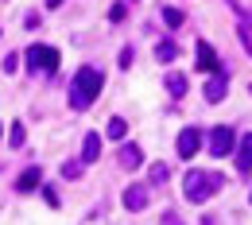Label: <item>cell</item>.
<instances>
[{"label":"cell","mask_w":252,"mask_h":225,"mask_svg":"<svg viewBox=\"0 0 252 225\" xmlns=\"http://www.w3.org/2000/svg\"><path fill=\"white\" fill-rule=\"evenodd\" d=\"M101 86H105V74L97 70V66H82L78 74H74V82H70V109H90L97 97H101Z\"/></svg>","instance_id":"1"},{"label":"cell","mask_w":252,"mask_h":225,"mask_svg":"<svg viewBox=\"0 0 252 225\" xmlns=\"http://www.w3.org/2000/svg\"><path fill=\"white\" fill-rule=\"evenodd\" d=\"M221 175H210V171H187V179H183V191H187L190 202H206L210 194L221 191Z\"/></svg>","instance_id":"2"},{"label":"cell","mask_w":252,"mask_h":225,"mask_svg":"<svg viewBox=\"0 0 252 225\" xmlns=\"http://www.w3.org/2000/svg\"><path fill=\"white\" fill-rule=\"evenodd\" d=\"M59 66H63V55H59V47H47V43H35V47H28V70L55 74Z\"/></svg>","instance_id":"3"},{"label":"cell","mask_w":252,"mask_h":225,"mask_svg":"<svg viewBox=\"0 0 252 225\" xmlns=\"http://www.w3.org/2000/svg\"><path fill=\"white\" fill-rule=\"evenodd\" d=\"M206 144H210V156L214 160H225V156H233V148H237V132L229 129V125H221L206 136Z\"/></svg>","instance_id":"4"},{"label":"cell","mask_w":252,"mask_h":225,"mask_svg":"<svg viewBox=\"0 0 252 225\" xmlns=\"http://www.w3.org/2000/svg\"><path fill=\"white\" fill-rule=\"evenodd\" d=\"M233 156H237V171H241V175L249 179V175H252V132H245V136L237 140Z\"/></svg>","instance_id":"5"},{"label":"cell","mask_w":252,"mask_h":225,"mask_svg":"<svg viewBox=\"0 0 252 225\" xmlns=\"http://www.w3.org/2000/svg\"><path fill=\"white\" fill-rule=\"evenodd\" d=\"M175 148H179L183 160L198 156V148H202V132H198V129H183V132H179V140H175Z\"/></svg>","instance_id":"6"},{"label":"cell","mask_w":252,"mask_h":225,"mask_svg":"<svg viewBox=\"0 0 252 225\" xmlns=\"http://www.w3.org/2000/svg\"><path fill=\"white\" fill-rule=\"evenodd\" d=\"M125 206L132 210V214H140L144 206H148V183H132L125 191Z\"/></svg>","instance_id":"7"},{"label":"cell","mask_w":252,"mask_h":225,"mask_svg":"<svg viewBox=\"0 0 252 225\" xmlns=\"http://www.w3.org/2000/svg\"><path fill=\"white\" fill-rule=\"evenodd\" d=\"M140 163H144V148H140V144H132V140L121 144V171H136Z\"/></svg>","instance_id":"8"},{"label":"cell","mask_w":252,"mask_h":225,"mask_svg":"<svg viewBox=\"0 0 252 225\" xmlns=\"http://www.w3.org/2000/svg\"><path fill=\"white\" fill-rule=\"evenodd\" d=\"M225 94H229V82H225V74H218V78H210V82H206V101H210V105L225 101Z\"/></svg>","instance_id":"9"},{"label":"cell","mask_w":252,"mask_h":225,"mask_svg":"<svg viewBox=\"0 0 252 225\" xmlns=\"http://www.w3.org/2000/svg\"><path fill=\"white\" fill-rule=\"evenodd\" d=\"M198 70H206V74L218 70V51H214L206 39H198Z\"/></svg>","instance_id":"10"},{"label":"cell","mask_w":252,"mask_h":225,"mask_svg":"<svg viewBox=\"0 0 252 225\" xmlns=\"http://www.w3.org/2000/svg\"><path fill=\"white\" fill-rule=\"evenodd\" d=\"M39 179H43V171H39V167L20 171V179H16V191H20V194H32L35 187H39Z\"/></svg>","instance_id":"11"},{"label":"cell","mask_w":252,"mask_h":225,"mask_svg":"<svg viewBox=\"0 0 252 225\" xmlns=\"http://www.w3.org/2000/svg\"><path fill=\"white\" fill-rule=\"evenodd\" d=\"M97 156H101V136L90 132V136L82 140V160H78V163H97Z\"/></svg>","instance_id":"12"},{"label":"cell","mask_w":252,"mask_h":225,"mask_svg":"<svg viewBox=\"0 0 252 225\" xmlns=\"http://www.w3.org/2000/svg\"><path fill=\"white\" fill-rule=\"evenodd\" d=\"M187 90H190L187 74H179V70H171V74H167V94H171V97H187Z\"/></svg>","instance_id":"13"},{"label":"cell","mask_w":252,"mask_h":225,"mask_svg":"<svg viewBox=\"0 0 252 225\" xmlns=\"http://www.w3.org/2000/svg\"><path fill=\"white\" fill-rule=\"evenodd\" d=\"M156 59L159 63H175V59H179V47H175L171 39H159L156 43Z\"/></svg>","instance_id":"14"},{"label":"cell","mask_w":252,"mask_h":225,"mask_svg":"<svg viewBox=\"0 0 252 225\" xmlns=\"http://www.w3.org/2000/svg\"><path fill=\"white\" fill-rule=\"evenodd\" d=\"M167 175H171V171H167V163H152V175H148V187H163V183H167Z\"/></svg>","instance_id":"15"},{"label":"cell","mask_w":252,"mask_h":225,"mask_svg":"<svg viewBox=\"0 0 252 225\" xmlns=\"http://www.w3.org/2000/svg\"><path fill=\"white\" fill-rule=\"evenodd\" d=\"M163 24H167L171 32H179V28H183V12H179V8H163Z\"/></svg>","instance_id":"16"},{"label":"cell","mask_w":252,"mask_h":225,"mask_svg":"<svg viewBox=\"0 0 252 225\" xmlns=\"http://www.w3.org/2000/svg\"><path fill=\"white\" fill-rule=\"evenodd\" d=\"M125 132H128V121H121V117L109 121V136H113V140H125Z\"/></svg>","instance_id":"17"},{"label":"cell","mask_w":252,"mask_h":225,"mask_svg":"<svg viewBox=\"0 0 252 225\" xmlns=\"http://www.w3.org/2000/svg\"><path fill=\"white\" fill-rule=\"evenodd\" d=\"M12 148H24V140H28V132H24V125H12Z\"/></svg>","instance_id":"18"},{"label":"cell","mask_w":252,"mask_h":225,"mask_svg":"<svg viewBox=\"0 0 252 225\" xmlns=\"http://www.w3.org/2000/svg\"><path fill=\"white\" fill-rule=\"evenodd\" d=\"M63 175H66V179H78V175H82V163H74V160L63 163Z\"/></svg>","instance_id":"19"},{"label":"cell","mask_w":252,"mask_h":225,"mask_svg":"<svg viewBox=\"0 0 252 225\" xmlns=\"http://www.w3.org/2000/svg\"><path fill=\"white\" fill-rule=\"evenodd\" d=\"M109 20H125V4H113L109 8Z\"/></svg>","instance_id":"20"},{"label":"cell","mask_w":252,"mask_h":225,"mask_svg":"<svg viewBox=\"0 0 252 225\" xmlns=\"http://www.w3.org/2000/svg\"><path fill=\"white\" fill-rule=\"evenodd\" d=\"M16 66H20V55H8V59H4V70H8V74H12Z\"/></svg>","instance_id":"21"},{"label":"cell","mask_w":252,"mask_h":225,"mask_svg":"<svg viewBox=\"0 0 252 225\" xmlns=\"http://www.w3.org/2000/svg\"><path fill=\"white\" fill-rule=\"evenodd\" d=\"M43 4H47V8H59V4H63V0H43Z\"/></svg>","instance_id":"22"},{"label":"cell","mask_w":252,"mask_h":225,"mask_svg":"<svg viewBox=\"0 0 252 225\" xmlns=\"http://www.w3.org/2000/svg\"><path fill=\"white\" fill-rule=\"evenodd\" d=\"M167 225H179V222H167Z\"/></svg>","instance_id":"23"}]
</instances>
